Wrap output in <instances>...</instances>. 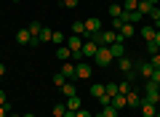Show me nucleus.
<instances>
[{
  "label": "nucleus",
  "mask_w": 160,
  "mask_h": 117,
  "mask_svg": "<svg viewBox=\"0 0 160 117\" xmlns=\"http://www.w3.org/2000/svg\"><path fill=\"white\" fill-rule=\"evenodd\" d=\"M158 6H160V3H158Z\"/></svg>",
  "instance_id": "51"
},
{
  "label": "nucleus",
  "mask_w": 160,
  "mask_h": 117,
  "mask_svg": "<svg viewBox=\"0 0 160 117\" xmlns=\"http://www.w3.org/2000/svg\"><path fill=\"white\" fill-rule=\"evenodd\" d=\"M29 40H32V35H29V29H27V27L16 32V43H19V45H29Z\"/></svg>",
  "instance_id": "14"
},
{
  "label": "nucleus",
  "mask_w": 160,
  "mask_h": 117,
  "mask_svg": "<svg viewBox=\"0 0 160 117\" xmlns=\"http://www.w3.org/2000/svg\"><path fill=\"white\" fill-rule=\"evenodd\" d=\"M149 3H152V6H158V3H160V0H149Z\"/></svg>",
  "instance_id": "45"
},
{
  "label": "nucleus",
  "mask_w": 160,
  "mask_h": 117,
  "mask_svg": "<svg viewBox=\"0 0 160 117\" xmlns=\"http://www.w3.org/2000/svg\"><path fill=\"white\" fill-rule=\"evenodd\" d=\"M86 37H91V35H96V32H102V22H99L96 16H91V19H86Z\"/></svg>",
  "instance_id": "3"
},
{
  "label": "nucleus",
  "mask_w": 160,
  "mask_h": 117,
  "mask_svg": "<svg viewBox=\"0 0 160 117\" xmlns=\"http://www.w3.org/2000/svg\"><path fill=\"white\" fill-rule=\"evenodd\" d=\"M59 72H62L67 80H78V75H75V64H72V61H62V69H59Z\"/></svg>",
  "instance_id": "11"
},
{
  "label": "nucleus",
  "mask_w": 160,
  "mask_h": 117,
  "mask_svg": "<svg viewBox=\"0 0 160 117\" xmlns=\"http://www.w3.org/2000/svg\"><path fill=\"white\" fill-rule=\"evenodd\" d=\"M152 40H155V43L160 45V29H158V32H155V37H152Z\"/></svg>",
  "instance_id": "42"
},
{
  "label": "nucleus",
  "mask_w": 160,
  "mask_h": 117,
  "mask_svg": "<svg viewBox=\"0 0 160 117\" xmlns=\"http://www.w3.org/2000/svg\"><path fill=\"white\" fill-rule=\"evenodd\" d=\"M78 3H80V0H62L64 8H78Z\"/></svg>",
  "instance_id": "34"
},
{
  "label": "nucleus",
  "mask_w": 160,
  "mask_h": 117,
  "mask_svg": "<svg viewBox=\"0 0 160 117\" xmlns=\"http://www.w3.org/2000/svg\"><path fill=\"white\" fill-rule=\"evenodd\" d=\"M64 83H67V77H64L62 72H56V75H53V85H56V88H62Z\"/></svg>",
  "instance_id": "31"
},
{
  "label": "nucleus",
  "mask_w": 160,
  "mask_h": 117,
  "mask_svg": "<svg viewBox=\"0 0 160 117\" xmlns=\"http://www.w3.org/2000/svg\"><path fill=\"white\" fill-rule=\"evenodd\" d=\"M155 32H158L155 27H144V29H142V37H144V43H149V40L155 37Z\"/></svg>",
  "instance_id": "24"
},
{
  "label": "nucleus",
  "mask_w": 160,
  "mask_h": 117,
  "mask_svg": "<svg viewBox=\"0 0 160 117\" xmlns=\"http://www.w3.org/2000/svg\"><path fill=\"white\" fill-rule=\"evenodd\" d=\"M152 27H155V29H160V19H155V24H152Z\"/></svg>",
  "instance_id": "44"
},
{
  "label": "nucleus",
  "mask_w": 160,
  "mask_h": 117,
  "mask_svg": "<svg viewBox=\"0 0 160 117\" xmlns=\"http://www.w3.org/2000/svg\"><path fill=\"white\" fill-rule=\"evenodd\" d=\"M112 106H115V109H118V112H123V109H126V96H123V93H118V96H112Z\"/></svg>",
  "instance_id": "17"
},
{
  "label": "nucleus",
  "mask_w": 160,
  "mask_h": 117,
  "mask_svg": "<svg viewBox=\"0 0 160 117\" xmlns=\"http://www.w3.org/2000/svg\"><path fill=\"white\" fill-rule=\"evenodd\" d=\"M3 75H6V64H0V77H3Z\"/></svg>",
  "instance_id": "43"
},
{
  "label": "nucleus",
  "mask_w": 160,
  "mask_h": 117,
  "mask_svg": "<svg viewBox=\"0 0 160 117\" xmlns=\"http://www.w3.org/2000/svg\"><path fill=\"white\" fill-rule=\"evenodd\" d=\"M144 101H149V104H160V85L158 83H152V80L144 83Z\"/></svg>",
  "instance_id": "1"
},
{
  "label": "nucleus",
  "mask_w": 160,
  "mask_h": 117,
  "mask_svg": "<svg viewBox=\"0 0 160 117\" xmlns=\"http://www.w3.org/2000/svg\"><path fill=\"white\" fill-rule=\"evenodd\" d=\"M6 104H8V99H6V90L0 88V106H6Z\"/></svg>",
  "instance_id": "40"
},
{
  "label": "nucleus",
  "mask_w": 160,
  "mask_h": 117,
  "mask_svg": "<svg viewBox=\"0 0 160 117\" xmlns=\"http://www.w3.org/2000/svg\"><path fill=\"white\" fill-rule=\"evenodd\" d=\"M93 61H96L99 67H109V64H112V53H109V48H107V45H99L96 56H93Z\"/></svg>",
  "instance_id": "2"
},
{
  "label": "nucleus",
  "mask_w": 160,
  "mask_h": 117,
  "mask_svg": "<svg viewBox=\"0 0 160 117\" xmlns=\"http://www.w3.org/2000/svg\"><path fill=\"white\" fill-rule=\"evenodd\" d=\"M27 29H29V35H32V37H38V35H40V29H43V27H40L38 22H32V24H29Z\"/></svg>",
  "instance_id": "32"
},
{
  "label": "nucleus",
  "mask_w": 160,
  "mask_h": 117,
  "mask_svg": "<svg viewBox=\"0 0 160 117\" xmlns=\"http://www.w3.org/2000/svg\"><path fill=\"white\" fill-rule=\"evenodd\" d=\"M109 48V53H112V59H123L126 56V51H123V40H115L112 45H107Z\"/></svg>",
  "instance_id": "12"
},
{
  "label": "nucleus",
  "mask_w": 160,
  "mask_h": 117,
  "mask_svg": "<svg viewBox=\"0 0 160 117\" xmlns=\"http://www.w3.org/2000/svg\"><path fill=\"white\" fill-rule=\"evenodd\" d=\"M96 117H102V115H96Z\"/></svg>",
  "instance_id": "50"
},
{
  "label": "nucleus",
  "mask_w": 160,
  "mask_h": 117,
  "mask_svg": "<svg viewBox=\"0 0 160 117\" xmlns=\"http://www.w3.org/2000/svg\"><path fill=\"white\" fill-rule=\"evenodd\" d=\"M152 3H149V0H139V6H136V11L142 13V16H149V11H152Z\"/></svg>",
  "instance_id": "16"
},
{
  "label": "nucleus",
  "mask_w": 160,
  "mask_h": 117,
  "mask_svg": "<svg viewBox=\"0 0 160 117\" xmlns=\"http://www.w3.org/2000/svg\"><path fill=\"white\" fill-rule=\"evenodd\" d=\"M118 64H120V72H123V75L133 72V67H136V64H133L131 59H126V56H123V59H118Z\"/></svg>",
  "instance_id": "15"
},
{
  "label": "nucleus",
  "mask_w": 160,
  "mask_h": 117,
  "mask_svg": "<svg viewBox=\"0 0 160 117\" xmlns=\"http://www.w3.org/2000/svg\"><path fill=\"white\" fill-rule=\"evenodd\" d=\"M149 64H152L155 69H160V53L158 56H149Z\"/></svg>",
  "instance_id": "36"
},
{
  "label": "nucleus",
  "mask_w": 160,
  "mask_h": 117,
  "mask_svg": "<svg viewBox=\"0 0 160 117\" xmlns=\"http://www.w3.org/2000/svg\"><path fill=\"white\" fill-rule=\"evenodd\" d=\"M142 101H144V99H142V93H139V90L131 88V90L126 93V104L131 106V109H139V106H142Z\"/></svg>",
  "instance_id": "5"
},
{
  "label": "nucleus",
  "mask_w": 160,
  "mask_h": 117,
  "mask_svg": "<svg viewBox=\"0 0 160 117\" xmlns=\"http://www.w3.org/2000/svg\"><path fill=\"white\" fill-rule=\"evenodd\" d=\"M75 117H93V115L88 109H78V112H75Z\"/></svg>",
  "instance_id": "38"
},
{
  "label": "nucleus",
  "mask_w": 160,
  "mask_h": 117,
  "mask_svg": "<svg viewBox=\"0 0 160 117\" xmlns=\"http://www.w3.org/2000/svg\"><path fill=\"white\" fill-rule=\"evenodd\" d=\"M24 117H35V115H24Z\"/></svg>",
  "instance_id": "46"
},
{
  "label": "nucleus",
  "mask_w": 160,
  "mask_h": 117,
  "mask_svg": "<svg viewBox=\"0 0 160 117\" xmlns=\"http://www.w3.org/2000/svg\"><path fill=\"white\" fill-rule=\"evenodd\" d=\"M102 117H120V112L109 104V106H102Z\"/></svg>",
  "instance_id": "21"
},
{
  "label": "nucleus",
  "mask_w": 160,
  "mask_h": 117,
  "mask_svg": "<svg viewBox=\"0 0 160 117\" xmlns=\"http://www.w3.org/2000/svg\"><path fill=\"white\" fill-rule=\"evenodd\" d=\"M59 90H62L64 99H72V96H78V85H75V80H67V83H64Z\"/></svg>",
  "instance_id": "8"
},
{
  "label": "nucleus",
  "mask_w": 160,
  "mask_h": 117,
  "mask_svg": "<svg viewBox=\"0 0 160 117\" xmlns=\"http://www.w3.org/2000/svg\"><path fill=\"white\" fill-rule=\"evenodd\" d=\"M155 117H160V112H158V115H155Z\"/></svg>",
  "instance_id": "49"
},
{
  "label": "nucleus",
  "mask_w": 160,
  "mask_h": 117,
  "mask_svg": "<svg viewBox=\"0 0 160 117\" xmlns=\"http://www.w3.org/2000/svg\"><path fill=\"white\" fill-rule=\"evenodd\" d=\"M8 117H19V115H8Z\"/></svg>",
  "instance_id": "47"
},
{
  "label": "nucleus",
  "mask_w": 160,
  "mask_h": 117,
  "mask_svg": "<svg viewBox=\"0 0 160 117\" xmlns=\"http://www.w3.org/2000/svg\"><path fill=\"white\" fill-rule=\"evenodd\" d=\"M109 16H112V19H120V16H123V6L112 3V6H109Z\"/></svg>",
  "instance_id": "23"
},
{
  "label": "nucleus",
  "mask_w": 160,
  "mask_h": 117,
  "mask_svg": "<svg viewBox=\"0 0 160 117\" xmlns=\"http://www.w3.org/2000/svg\"><path fill=\"white\" fill-rule=\"evenodd\" d=\"M72 32L75 35H86V24H83V22H75L72 24Z\"/></svg>",
  "instance_id": "30"
},
{
  "label": "nucleus",
  "mask_w": 160,
  "mask_h": 117,
  "mask_svg": "<svg viewBox=\"0 0 160 117\" xmlns=\"http://www.w3.org/2000/svg\"><path fill=\"white\" fill-rule=\"evenodd\" d=\"M96 51H99V45L93 43V40H86V43H83V59H93Z\"/></svg>",
  "instance_id": "9"
},
{
  "label": "nucleus",
  "mask_w": 160,
  "mask_h": 117,
  "mask_svg": "<svg viewBox=\"0 0 160 117\" xmlns=\"http://www.w3.org/2000/svg\"><path fill=\"white\" fill-rule=\"evenodd\" d=\"M0 117H8V104H6V106H0Z\"/></svg>",
  "instance_id": "41"
},
{
  "label": "nucleus",
  "mask_w": 160,
  "mask_h": 117,
  "mask_svg": "<svg viewBox=\"0 0 160 117\" xmlns=\"http://www.w3.org/2000/svg\"><path fill=\"white\" fill-rule=\"evenodd\" d=\"M67 45L69 51H72V53H83V40H80V35H75V37H67Z\"/></svg>",
  "instance_id": "7"
},
{
  "label": "nucleus",
  "mask_w": 160,
  "mask_h": 117,
  "mask_svg": "<svg viewBox=\"0 0 160 117\" xmlns=\"http://www.w3.org/2000/svg\"><path fill=\"white\" fill-rule=\"evenodd\" d=\"M64 104H67V109H69V112H78V109H83V106H80V96H72V99H67Z\"/></svg>",
  "instance_id": "19"
},
{
  "label": "nucleus",
  "mask_w": 160,
  "mask_h": 117,
  "mask_svg": "<svg viewBox=\"0 0 160 117\" xmlns=\"http://www.w3.org/2000/svg\"><path fill=\"white\" fill-rule=\"evenodd\" d=\"M56 59H62V61H69V59H72V51H69L67 45H59V51H56Z\"/></svg>",
  "instance_id": "18"
},
{
  "label": "nucleus",
  "mask_w": 160,
  "mask_h": 117,
  "mask_svg": "<svg viewBox=\"0 0 160 117\" xmlns=\"http://www.w3.org/2000/svg\"><path fill=\"white\" fill-rule=\"evenodd\" d=\"M51 40H53L56 45H64V43H67V37H64L62 32H53V35H51Z\"/></svg>",
  "instance_id": "33"
},
{
  "label": "nucleus",
  "mask_w": 160,
  "mask_h": 117,
  "mask_svg": "<svg viewBox=\"0 0 160 117\" xmlns=\"http://www.w3.org/2000/svg\"><path fill=\"white\" fill-rule=\"evenodd\" d=\"M133 69H136V72L142 75L144 80H149V77H152V72H155V67H152V64L147 61V59H142V61H139V64H136V67H133Z\"/></svg>",
  "instance_id": "4"
},
{
  "label": "nucleus",
  "mask_w": 160,
  "mask_h": 117,
  "mask_svg": "<svg viewBox=\"0 0 160 117\" xmlns=\"http://www.w3.org/2000/svg\"><path fill=\"white\" fill-rule=\"evenodd\" d=\"M123 24H126V22H123V19H112V29H115V32H118V29L123 27Z\"/></svg>",
  "instance_id": "37"
},
{
  "label": "nucleus",
  "mask_w": 160,
  "mask_h": 117,
  "mask_svg": "<svg viewBox=\"0 0 160 117\" xmlns=\"http://www.w3.org/2000/svg\"><path fill=\"white\" fill-rule=\"evenodd\" d=\"M139 112H142V117H155V115H158V104H149V101H142Z\"/></svg>",
  "instance_id": "10"
},
{
  "label": "nucleus",
  "mask_w": 160,
  "mask_h": 117,
  "mask_svg": "<svg viewBox=\"0 0 160 117\" xmlns=\"http://www.w3.org/2000/svg\"><path fill=\"white\" fill-rule=\"evenodd\" d=\"M144 48H147V56H158V53H160V45L155 43V40H149V43H144Z\"/></svg>",
  "instance_id": "20"
},
{
  "label": "nucleus",
  "mask_w": 160,
  "mask_h": 117,
  "mask_svg": "<svg viewBox=\"0 0 160 117\" xmlns=\"http://www.w3.org/2000/svg\"><path fill=\"white\" fill-rule=\"evenodd\" d=\"M91 96H93V99H102V96H104V85L93 83V85H91Z\"/></svg>",
  "instance_id": "25"
},
{
  "label": "nucleus",
  "mask_w": 160,
  "mask_h": 117,
  "mask_svg": "<svg viewBox=\"0 0 160 117\" xmlns=\"http://www.w3.org/2000/svg\"><path fill=\"white\" fill-rule=\"evenodd\" d=\"M118 90H120L123 96H126L128 90H131V80H123V83H118Z\"/></svg>",
  "instance_id": "29"
},
{
  "label": "nucleus",
  "mask_w": 160,
  "mask_h": 117,
  "mask_svg": "<svg viewBox=\"0 0 160 117\" xmlns=\"http://www.w3.org/2000/svg\"><path fill=\"white\" fill-rule=\"evenodd\" d=\"M64 112H67V104H56L51 112V117H64Z\"/></svg>",
  "instance_id": "27"
},
{
  "label": "nucleus",
  "mask_w": 160,
  "mask_h": 117,
  "mask_svg": "<svg viewBox=\"0 0 160 117\" xmlns=\"http://www.w3.org/2000/svg\"><path fill=\"white\" fill-rule=\"evenodd\" d=\"M136 6H139L136 0H126V3H123V11H126V13H131V11H136Z\"/></svg>",
  "instance_id": "28"
},
{
  "label": "nucleus",
  "mask_w": 160,
  "mask_h": 117,
  "mask_svg": "<svg viewBox=\"0 0 160 117\" xmlns=\"http://www.w3.org/2000/svg\"><path fill=\"white\" fill-rule=\"evenodd\" d=\"M11 3H19V0H11Z\"/></svg>",
  "instance_id": "48"
},
{
  "label": "nucleus",
  "mask_w": 160,
  "mask_h": 117,
  "mask_svg": "<svg viewBox=\"0 0 160 117\" xmlns=\"http://www.w3.org/2000/svg\"><path fill=\"white\" fill-rule=\"evenodd\" d=\"M99 104H102V106H109V104H112V96H107V93H104L102 99H99Z\"/></svg>",
  "instance_id": "35"
},
{
  "label": "nucleus",
  "mask_w": 160,
  "mask_h": 117,
  "mask_svg": "<svg viewBox=\"0 0 160 117\" xmlns=\"http://www.w3.org/2000/svg\"><path fill=\"white\" fill-rule=\"evenodd\" d=\"M51 35H53V29L43 27V29H40V35H38V40H40V43H48V40H51Z\"/></svg>",
  "instance_id": "22"
},
{
  "label": "nucleus",
  "mask_w": 160,
  "mask_h": 117,
  "mask_svg": "<svg viewBox=\"0 0 160 117\" xmlns=\"http://www.w3.org/2000/svg\"><path fill=\"white\" fill-rule=\"evenodd\" d=\"M149 19H160V6H155L152 11H149Z\"/></svg>",
  "instance_id": "39"
},
{
  "label": "nucleus",
  "mask_w": 160,
  "mask_h": 117,
  "mask_svg": "<svg viewBox=\"0 0 160 117\" xmlns=\"http://www.w3.org/2000/svg\"><path fill=\"white\" fill-rule=\"evenodd\" d=\"M91 72H93L91 64H86V61H78V64H75V75H78V80H88V77H91Z\"/></svg>",
  "instance_id": "6"
},
{
  "label": "nucleus",
  "mask_w": 160,
  "mask_h": 117,
  "mask_svg": "<svg viewBox=\"0 0 160 117\" xmlns=\"http://www.w3.org/2000/svg\"><path fill=\"white\" fill-rule=\"evenodd\" d=\"M104 93H107V96H118V93H120V90H118V83H107V85H104Z\"/></svg>",
  "instance_id": "26"
},
{
  "label": "nucleus",
  "mask_w": 160,
  "mask_h": 117,
  "mask_svg": "<svg viewBox=\"0 0 160 117\" xmlns=\"http://www.w3.org/2000/svg\"><path fill=\"white\" fill-rule=\"evenodd\" d=\"M133 32H136V27H133V24H123V27L118 29V40H123V37H133Z\"/></svg>",
  "instance_id": "13"
}]
</instances>
